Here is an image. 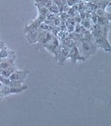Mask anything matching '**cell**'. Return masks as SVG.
Returning a JSON list of instances; mask_svg holds the SVG:
<instances>
[{
  "label": "cell",
  "instance_id": "9",
  "mask_svg": "<svg viewBox=\"0 0 111 126\" xmlns=\"http://www.w3.org/2000/svg\"><path fill=\"white\" fill-rule=\"evenodd\" d=\"M15 58H12L5 59V60H2L1 62L0 63V69H5L7 68L12 67V66H15Z\"/></svg>",
  "mask_w": 111,
  "mask_h": 126
},
{
  "label": "cell",
  "instance_id": "6",
  "mask_svg": "<svg viewBox=\"0 0 111 126\" xmlns=\"http://www.w3.org/2000/svg\"><path fill=\"white\" fill-rule=\"evenodd\" d=\"M94 41L97 47H101L105 51L111 50V44L107 39L106 36H94Z\"/></svg>",
  "mask_w": 111,
  "mask_h": 126
},
{
  "label": "cell",
  "instance_id": "7",
  "mask_svg": "<svg viewBox=\"0 0 111 126\" xmlns=\"http://www.w3.org/2000/svg\"><path fill=\"white\" fill-rule=\"evenodd\" d=\"M29 71L27 70H15L14 71L12 74L9 77V79L11 81H17V82H22L23 83L27 76L29 74Z\"/></svg>",
  "mask_w": 111,
  "mask_h": 126
},
{
  "label": "cell",
  "instance_id": "5",
  "mask_svg": "<svg viewBox=\"0 0 111 126\" xmlns=\"http://www.w3.org/2000/svg\"><path fill=\"white\" fill-rule=\"evenodd\" d=\"M59 45H60V42L59 39L56 36H53V37L44 46L43 48L46 49L48 52L51 53L55 56V54L59 47Z\"/></svg>",
  "mask_w": 111,
  "mask_h": 126
},
{
  "label": "cell",
  "instance_id": "12",
  "mask_svg": "<svg viewBox=\"0 0 111 126\" xmlns=\"http://www.w3.org/2000/svg\"><path fill=\"white\" fill-rule=\"evenodd\" d=\"M80 1V0H66L67 6H73L77 4H79Z\"/></svg>",
  "mask_w": 111,
  "mask_h": 126
},
{
  "label": "cell",
  "instance_id": "1",
  "mask_svg": "<svg viewBox=\"0 0 111 126\" xmlns=\"http://www.w3.org/2000/svg\"><path fill=\"white\" fill-rule=\"evenodd\" d=\"M76 46H78L81 55L84 58V60L89 58L93 56L97 52L98 47L94 41H75Z\"/></svg>",
  "mask_w": 111,
  "mask_h": 126
},
{
  "label": "cell",
  "instance_id": "11",
  "mask_svg": "<svg viewBox=\"0 0 111 126\" xmlns=\"http://www.w3.org/2000/svg\"><path fill=\"white\" fill-rule=\"evenodd\" d=\"M35 1L36 4L39 5L41 6L45 7L48 9L53 4V2L52 0H35Z\"/></svg>",
  "mask_w": 111,
  "mask_h": 126
},
{
  "label": "cell",
  "instance_id": "2",
  "mask_svg": "<svg viewBox=\"0 0 111 126\" xmlns=\"http://www.w3.org/2000/svg\"><path fill=\"white\" fill-rule=\"evenodd\" d=\"M28 88V86L27 85H24L21 88H11L9 86H4L1 88L0 90V99H2L3 97H5L6 96H9L11 94H18L20 93Z\"/></svg>",
  "mask_w": 111,
  "mask_h": 126
},
{
  "label": "cell",
  "instance_id": "10",
  "mask_svg": "<svg viewBox=\"0 0 111 126\" xmlns=\"http://www.w3.org/2000/svg\"><path fill=\"white\" fill-rule=\"evenodd\" d=\"M16 69H17L15 67V65L5 69H2V70H1V76L5 77V78H9V77L12 74V73L14 71H15Z\"/></svg>",
  "mask_w": 111,
  "mask_h": 126
},
{
  "label": "cell",
  "instance_id": "3",
  "mask_svg": "<svg viewBox=\"0 0 111 126\" xmlns=\"http://www.w3.org/2000/svg\"><path fill=\"white\" fill-rule=\"evenodd\" d=\"M55 58L61 64H64L67 58H69V49L62 43L59 45V47L55 54Z\"/></svg>",
  "mask_w": 111,
  "mask_h": 126
},
{
  "label": "cell",
  "instance_id": "4",
  "mask_svg": "<svg viewBox=\"0 0 111 126\" xmlns=\"http://www.w3.org/2000/svg\"><path fill=\"white\" fill-rule=\"evenodd\" d=\"M69 58H71L73 63H77L78 61H85L76 44L69 48Z\"/></svg>",
  "mask_w": 111,
  "mask_h": 126
},
{
  "label": "cell",
  "instance_id": "13",
  "mask_svg": "<svg viewBox=\"0 0 111 126\" xmlns=\"http://www.w3.org/2000/svg\"><path fill=\"white\" fill-rule=\"evenodd\" d=\"M4 46H5L4 43H3L2 41H0V49H1V48H3Z\"/></svg>",
  "mask_w": 111,
  "mask_h": 126
},
{
  "label": "cell",
  "instance_id": "8",
  "mask_svg": "<svg viewBox=\"0 0 111 126\" xmlns=\"http://www.w3.org/2000/svg\"><path fill=\"white\" fill-rule=\"evenodd\" d=\"M12 58H15V54L13 50L8 48L6 46L0 49V59L5 60Z\"/></svg>",
  "mask_w": 111,
  "mask_h": 126
}]
</instances>
